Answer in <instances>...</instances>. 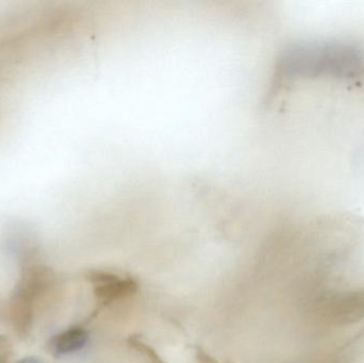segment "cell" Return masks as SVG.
Returning <instances> with one entry per match:
<instances>
[{
	"instance_id": "cell-1",
	"label": "cell",
	"mask_w": 364,
	"mask_h": 363,
	"mask_svg": "<svg viewBox=\"0 0 364 363\" xmlns=\"http://www.w3.org/2000/svg\"><path fill=\"white\" fill-rule=\"evenodd\" d=\"M89 332L81 326L68 328L50 341V350L55 355L75 353L85 347Z\"/></svg>"
}]
</instances>
